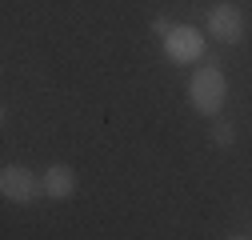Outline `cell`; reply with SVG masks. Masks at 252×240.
<instances>
[{"label":"cell","mask_w":252,"mask_h":240,"mask_svg":"<svg viewBox=\"0 0 252 240\" xmlns=\"http://www.w3.org/2000/svg\"><path fill=\"white\" fill-rule=\"evenodd\" d=\"M224 96H228L224 72H220L216 64H200L192 72V80H188V100H192V108L204 112V116H216L220 108H224Z\"/></svg>","instance_id":"6da1fadb"},{"label":"cell","mask_w":252,"mask_h":240,"mask_svg":"<svg viewBox=\"0 0 252 240\" xmlns=\"http://www.w3.org/2000/svg\"><path fill=\"white\" fill-rule=\"evenodd\" d=\"M152 32H156V36H168V32H172V20H168V16H156V20H152Z\"/></svg>","instance_id":"52a82bcc"},{"label":"cell","mask_w":252,"mask_h":240,"mask_svg":"<svg viewBox=\"0 0 252 240\" xmlns=\"http://www.w3.org/2000/svg\"><path fill=\"white\" fill-rule=\"evenodd\" d=\"M228 240H248V236H228Z\"/></svg>","instance_id":"ba28073f"},{"label":"cell","mask_w":252,"mask_h":240,"mask_svg":"<svg viewBox=\"0 0 252 240\" xmlns=\"http://www.w3.org/2000/svg\"><path fill=\"white\" fill-rule=\"evenodd\" d=\"M232 140H236V128L228 124V120H216L212 124V144L216 148H232Z\"/></svg>","instance_id":"8992f818"},{"label":"cell","mask_w":252,"mask_h":240,"mask_svg":"<svg viewBox=\"0 0 252 240\" xmlns=\"http://www.w3.org/2000/svg\"><path fill=\"white\" fill-rule=\"evenodd\" d=\"M0 192H4V200H12V204H28L44 188H40V180L24 164H4V172H0Z\"/></svg>","instance_id":"3957f363"},{"label":"cell","mask_w":252,"mask_h":240,"mask_svg":"<svg viewBox=\"0 0 252 240\" xmlns=\"http://www.w3.org/2000/svg\"><path fill=\"white\" fill-rule=\"evenodd\" d=\"M40 188H44V196H52V200H68V196L76 192V172H72L68 164H52V168L40 176Z\"/></svg>","instance_id":"5b68a950"},{"label":"cell","mask_w":252,"mask_h":240,"mask_svg":"<svg viewBox=\"0 0 252 240\" xmlns=\"http://www.w3.org/2000/svg\"><path fill=\"white\" fill-rule=\"evenodd\" d=\"M204 24H208V32H212L220 44H240V40H244V12H240L236 4H216V8H208Z\"/></svg>","instance_id":"7a4b0ae2"},{"label":"cell","mask_w":252,"mask_h":240,"mask_svg":"<svg viewBox=\"0 0 252 240\" xmlns=\"http://www.w3.org/2000/svg\"><path fill=\"white\" fill-rule=\"evenodd\" d=\"M164 52H168L172 64H192V60L204 56V36L196 28H172L164 36Z\"/></svg>","instance_id":"277c9868"}]
</instances>
